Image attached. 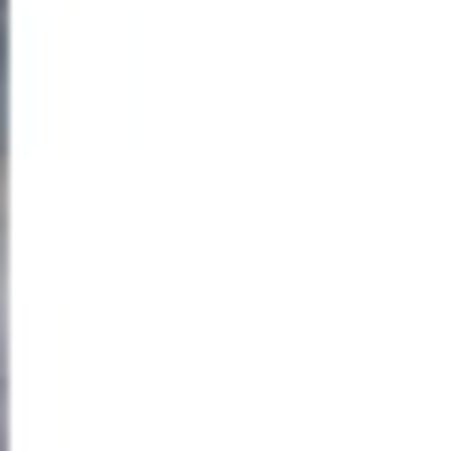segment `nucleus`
I'll use <instances>...</instances> for the list:
<instances>
[{
    "mask_svg": "<svg viewBox=\"0 0 460 451\" xmlns=\"http://www.w3.org/2000/svg\"><path fill=\"white\" fill-rule=\"evenodd\" d=\"M0 120H10V0H0Z\"/></svg>",
    "mask_w": 460,
    "mask_h": 451,
    "instance_id": "obj_1",
    "label": "nucleus"
}]
</instances>
